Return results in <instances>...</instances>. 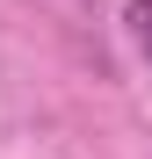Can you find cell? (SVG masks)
Here are the masks:
<instances>
[{
  "label": "cell",
  "mask_w": 152,
  "mask_h": 159,
  "mask_svg": "<svg viewBox=\"0 0 152 159\" xmlns=\"http://www.w3.org/2000/svg\"><path fill=\"white\" fill-rule=\"evenodd\" d=\"M123 22H131V43H138V58L152 65V0H131V7H123Z\"/></svg>",
  "instance_id": "6da1fadb"
}]
</instances>
